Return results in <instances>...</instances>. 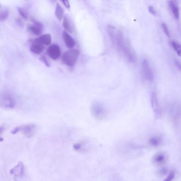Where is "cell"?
I'll list each match as a JSON object with an SVG mask.
<instances>
[{
	"mask_svg": "<svg viewBox=\"0 0 181 181\" xmlns=\"http://www.w3.org/2000/svg\"><path fill=\"white\" fill-rule=\"evenodd\" d=\"M39 60L41 61L42 63H44L45 66L48 67H50V64L49 61H48L45 56H42L39 58Z\"/></svg>",
	"mask_w": 181,
	"mask_h": 181,
	"instance_id": "22",
	"label": "cell"
},
{
	"mask_svg": "<svg viewBox=\"0 0 181 181\" xmlns=\"http://www.w3.org/2000/svg\"><path fill=\"white\" fill-rule=\"evenodd\" d=\"M167 157L163 153H158L153 156L152 159L153 163L156 166H160L166 163Z\"/></svg>",
	"mask_w": 181,
	"mask_h": 181,
	"instance_id": "10",
	"label": "cell"
},
{
	"mask_svg": "<svg viewBox=\"0 0 181 181\" xmlns=\"http://www.w3.org/2000/svg\"><path fill=\"white\" fill-rule=\"evenodd\" d=\"M142 73L145 79L152 82L154 79L153 73L149 63L146 59H144L142 63Z\"/></svg>",
	"mask_w": 181,
	"mask_h": 181,
	"instance_id": "5",
	"label": "cell"
},
{
	"mask_svg": "<svg viewBox=\"0 0 181 181\" xmlns=\"http://www.w3.org/2000/svg\"><path fill=\"white\" fill-rule=\"evenodd\" d=\"M168 170L166 168H163L159 170L158 173L160 175H164L167 174Z\"/></svg>",
	"mask_w": 181,
	"mask_h": 181,
	"instance_id": "25",
	"label": "cell"
},
{
	"mask_svg": "<svg viewBox=\"0 0 181 181\" xmlns=\"http://www.w3.org/2000/svg\"><path fill=\"white\" fill-rule=\"evenodd\" d=\"M47 53L48 55L54 60L58 59L61 53L60 47L56 44L50 45L48 48Z\"/></svg>",
	"mask_w": 181,
	"mask_h": 181,
	"instance_id": "6",
	"label": "cell"
},
{
	"mask_svg": "<svg viewBox=\"0 0 181 181\" xmlns=\"http://www.w3.org/2000/svg\"><path fill=\"white\" fill-rule=\"evenodd\" d=\"M151 103L154 111L157 113L158 112V104L157 98L155 93H153L151 96Z\"/></svg>",
	"mask_w": 181,
	"mask_h": 181,
	"instance_id": "17",
	"label": "cell"
},
{
	"mask_svg": "<svg viewBox=\"0 0 181 181\" xmlns=\"http://www.w3.org/2000/svg\"><path fill=\"white\" fill-rule=\"evenodd\" d=\"M111 36L114 43H116L118 49L125 56L126 58L130 63H134L136 60V57L133 51L132 50L128 42L123 37V33L119 31L117 36L111 32Z\"/></svg>",
	"mask_w": 181,
	"mask_h": 181,
	"instance_id": "1",
	"label": "cell"
},
{
	"mask_svg": "<svg viewBox=\"0 0 181 181\" xmlns=\"http://www.w3.org/2000/svg\"><path fill=\"white\" fill-rule=\"evenodd\" d=\"M10 173L14 176L15 181H23L26 176L23 164L20 162L17 166L10 170Z\"/></svg>",
	"mask_w": 181,
	"mask_h": 181,
	"instance_id": "4",
	"label": "cell"
},
{
	"mask_svg": "<svg viewBox=\"0 0 181 181\" xmlns=\"http://www.w3.org/2000/svg\"><path fill=\"white\" fill-rule=\"evenodd\" d=\"M18 10L19 13L23 18L27 20L28 18V13L26 11L22 8L18 7Z\"/></svg>",
	"mask_w": 181,
	"mask_h": 181,
	"instance_id": "20",
	"label": "cell"
},
{
	"mask_svg": "<svg viewBox=\"0 0 181 181\" xmlns=\"http://www.w3.org/2000/svg\"><path fill=\"white\" fill-rule=\"evenodd\" d=\"M160 140L157 137H153L149 140L150 144L153 146L156 147L160 143Z\"/></svg>",
	"mask_w": 181,
	"mask_h": 181,
	"instance_id": "21",
	"label": "cell"
},
{
	"mask_svg": "<svg viewBox=\"0 0 181 181\" xmlns=\"http://www.w3.org/2000/svg\"><path fill=\"white\" fill-rule=\"evenodd\" d=\"M161 26L162 28H163V31L166 36L168 37H171V35H170L169 30L166 24L165 23H163L162 24Z\"/></svg>",
	"mask_w": 181,
	"mask_h": 181,
	"instance_id": "23",
	"label": "cell"
},
{
	"mask_svg": "<svg viewBox=\"0 0 181 181\" xmlns=\"http://www.w3.org/2000/svg\"><path fill=\"white\" fill-rule=\"evenodd\" d=\"M176 63L177 66H178V68H180L181 69V66L180 65L179 63H177V62H176Z\"/></svg>",
	"mask_w": 181,
	"mask_h": 181,
	"instance_id": "30",
	"label": "cell"
},
{
	"mask_svg": "<svg viewBox=\"0 0 181 181\" xmlns=\"http://www.w3.org/2000/svg\"><path fill=\"white\" fill-rule=\"evenodd\" d=\"M63 26L66 31L69 33H72L73 32V26L72 21L68 16L67 15L64 16L63 21Z\"/></svg>",
	"mask_w": 181,
	"mask_h": 181,
	"instance_id": "12",
	"label": "cell"
},
{
	"mask_svg": "<svg viewBox=\"0 0 181 181\" xmlns=\"http://www.w3.org/2000/svg\"><path fill=\"white\" fill-rule=\"evenodd\" d=\"M33 20V24H29L28 25V29L32 33L36 36H39L43 32L44 27L42 23L39 21Z\"/></svg>",
	"mask_w": 181,
	"mask_h": 181,
	"instance_id": "7",
	"label": "cell"
},
{
	"mask_svg": "<svg viewBox=\"0 0 181 181\" xmlns=\"http://www.w3.org/2000/svg\"><path fill=\"white\" fill-rule=\"evenodd\" d=\"M175 177V173L173 172H172L170 173L165 179L163 181H172Z\"/></svg>",
	"mask_w": 181,
	"mask_h": 181,
	"instance_id": "24",
	"label": "cell"
},
{
	"mask_svg": "<svg viewBox=\"0 0 181 181\" xmlns=\"http://www.w3.org/2000/svg\"><path fill=\"white\" fill-rule=\"evenodd\" d=\"M32 45L30 48V50L32 53L40 54L44 50V45L38 42L36 39L32 40Z\"/></svg>",
	"mask_w": 181,
	"mask_h": 181,
	"instance_id": "8",
	"label": "cell"
},
{
	"mask_svg": "<svg viewBox=\"0 0 181 181\" xmlns=\"http://www.w3.org/2000/svg\"><path fill=\"white\" fill-rule=\"evenodd\" d=\"M3 105L5 107L13 108L15 106V101L12 96L8 94H5L2 98Z\"/></svg>",
	"mask_w": 181,
	"mask_h": 181,
	"instance_id": "13",
	"label": "cell"
},
{
	"mask_svg": "<svg viewBox=\"0 0 181 181\" xmlns=\"http://www.w3.org/2000/svg\"><path fill=\"white\" fill-rule=\"evenodd\" d=\"M148 11L152 14L154 16H156V12L155 9L152 6H149L148 7Z\"/></svg>",
	"mask_w": 181,
	"mask_h": 181,
	"instance_id": "26",
	"label": "cell"
},
{
	"mask_svg": "<svg viewBox=\"0 0 181 181\" xmlns=\"http://www.w3.org/2000/svg\"><path fill=\"white\" fill-rule=\"evenodd\" d=\"M61 2L63 3V5H64L67 9H69L70 8V5L68 1H62Z\"/></svg>",
	"mask_w": 181,
	"mask_h": 181,
	"instance_id": "27",
	"label": "cell"
},
{
	"mask_svg": "<svg viewBox=\"0 0 181 181\" xmlns=\"http://www.w3.org/2000/svg\"><path fill=\"white\" fill-rule=\"evenodd\" d=\"M171 44L178 55L181 58V45L174 41L172 42Z\"/></svg>",
	"mask_w": 181,
	"mask_h": 181,
	"instance_id": "19",
	"label": "cell"
},
{
	"mask_svg": "<svg viewBox=\"0 0 181 181\" xmlns=\"http://www.w3.org/2000/svg\"><path fill=\"white\" fill-rule=\"evenodd\" d=\"M168 5L170 9L174 18L177 20L179 19V9L176 3L174 1H169L168 2Z\"/></svg>",
	"mask_w": 181,
	"mask_h": 181,
	"instance_id": "11",
	"label": "cell"
},
{
	"mask_svg": "<svg viewBox=\"0 0 181 181\" xmlns=\"http://www.w3.org/2000/svg\"><path fill=\"white\" fill-rule=\"evenodd\" d=\"M9 10L7 8H4L0 12V20L3 21L6 20L9 15Z\"/></svg>",
	"mask_w": 181,
	"mask_h": 181,
	"instance_id": "18",
	"label": "cell"
},
{
	"mask_svg": "<svg viewBox=\"0 0 181 181\" xmlns=\"http://www.w3.org/2000/svg\"><path fill=\"white\" fill-rule=\"evenodd\" d=\"M36 39L43 45L46 46L50 45L52 42V38L49 34L43 35Z\"/></svg>",
	"mask_w": 181,
	"mask_h": 181,
	"instance_id": "14",
	"label": "cell"
},
{
	"mask_svg": "<svg viewBox=\"0 0 181 181\" xmlns=\"http://www.w3.org/2000/svg\"><path fill=\"white\" fill-rule=\"evenodd\" d=\"M64 13V10L63 8L58 3L56 5L55 15L56 18L59 21H61L63 18Z\"/></svg>",
	"mask_w": 181,
	"mask_h": 181,
	"instance_id": "16",
	"label": "cell"
},
{
	"mask_svg": "<svg viewBox=\"0 0 181 181\" xmlns=\"http://www.w3.org/2000/svg\"><path fill=\"white\" fill-rule=\"evenodd\" d=\"M74 147L75 149L78 150L80 149L81 147V145L79 144H75L74 145Z\"/></svg>",
	"mask_w": 181,
	"mask_h": 181,
	"instance_id": "29",
	"label": "cell"
},
{
	"mask_svg": "<svg viewBox=\"0 0 181 181\" xmlns=\"http://www.w3.org/2000/svg\"><path fill=\"white\" fill-rule=\"evenodd\" d=\"M35 127L34 125H28L23 127H20V130L23 131L24 133L28 137L32 136L34 133Z\"/></svg>",
	"mask_w": 181,
	"mask_h": 181,
	"instance_id": "15",
	"label": "cell"
},
{
	"mask_svg": "<svg viewBox=\"0 0 181 181\" xmlns=\"http://www.w3.org/2000/svg\"><path fill=\"white\" fill-rule=\"evenodd\" d=\"M16 23H17L19 26H23V21H22L21 19L19 18H17L16 20Z\"/></svg>",
	"mask_w": 181,
	"mask_h": 181,
	"instance_id": "28",
	"label": "cell"
},
{
	"mask_svg": "<svg viewBox=\"0 0 181 181\" xmlns=\"http://www.w3.org/2000/svg\"><path fill=\"white\" fill-rule=\"evenodd\" d=\"M62 37L63 41L67 48L71 49L75 46V40L67 33L66 31H64L62 33Z\"/></svg>",
	"mask_w": 181,
	"mask_h": 181,
	"instance_id": "9",
	"label": "cell"
},
{
	"mask_svg": "<svg viewBox=\"0 0 181 181\" xmlns=\"http://www.w3.org/2000/svg\"><path fill=\"white\" fill-rule=\"evenodd\" d=\"M91 112L93 117L98 120H104L108 116L106 109L102 104L97 102H94L92 104Z\"/></svg>",
	"mask_w": 181,
	"mask_h": 181,
	"instance_id": "3",
	"label": "cell"
},
{
	"mask_svg": "<svg viewBox=\"0 0 181 181\" xmlns=\"http://www.w3.org/2000/svg\"><path fill=\"white\" fill-rule=\"evenodd\" d=\"M80 55V51L72 49L65 52L61 58L62 63L69 67H73L76 64Z\"/></svg>",
	"mask_w": 181,
	"mask_h": 181,
	"instance_id": "2",
	"label": "cell"
}]
</instances>
